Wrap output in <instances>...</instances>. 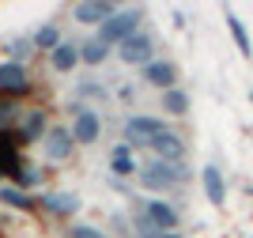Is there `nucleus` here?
<instances>
[{
  "label": "nucleus",
  "instance_id": "19",
  "mask_svg": "<svg viewBox=\"0 0 253 238\" xmlns=\"http://www.w3.org/2000/svg\"><path fill=\"white\" fill-rule=\"evenodd\" d=\"M163 110H167V114H174V117L189 114V95H185V91H178V87L163 91Z\"/></svg>",
  "mask_w": 253,
  "mask_h": 238
},
{
  "label": "nucleus",
  "instance_id": "7",
  "mask_svg": "<svg viewBox=\"0 0 253 238\" xmlns=\"http://www.w3.org/2000/svg\"><path fill=\"white\" fill-rule=\"evenodd\" d=\"M72 147H76V140H72V129H49L45 133V159L49 163H64V159L72 155Z\"/></svg>",
  "mask_w": 253,
  "mask_h": 238
},
{
  "label": "nucleus",
  "instance_id": "6",
  "mask_svg": "<svg viewBox=\"0 0 253 238\" xmlns=\"http://www.w3.org/2000/svg\"><path fill=\"white\" fill-rule=\"evenodd\" d=\"M27 91H31V76H27V68L4 61V64H0V95L11 98V95H27Z\"/></svg>",
  "mask_w": 253,
  "mask_h": 238
},
{
  "label": "nucleus",
  "instance_id": "3",
  "mask_svg": "<svg viewBox=\"0 0 253 238\" xmlns=\"http://www.w3.org/2000/svg\"><path fill=\"white\" fill-rule=\"evenodd\" d=\"M121 133H125V147L132 151V147H151L159 136L167 133V125L159 117H128Z\"/></svg>",
  "mask_w": 253,
  "mask_h": 238
},
{
  "label": "nucleus",
  "instance_id": "28",
  "mask_svg": "<svg viewBox=\"0 0 253 238\" xmlns=\"http://www.w3.org/2000/svg\"><path fill=\"white\" fill-rule=\"evenodd\" d=\"M151 238H155V235H151Z\"/></svg>",
  "mask_w": 253,
  "mask_h": 238
},
{
  "label": "nucleus",
  "instance_id": "24",
  "mask_svg": "<svg viewBox=\"0 0 253 238\" xmlns=\"http://www.w3.org/2000/svg\"><path fill=\"white\" fill-rule=\"evenodd\" d=\"M38 182H42V170H34V166H23V170H19V178H15V186H19L23 193H27L31 186H38Z\"/></svg>",
  "mask_w": 253,
  "mask_h": 238
},
{
  "label": "nucleus",
  "instance_id": "27",
  "mask_svg": "<svg viewBox=\"0 0 253 238\" xmlns=\"http://www.w3.org/2000/svg\"><path fill=\"white\" fill-rule=\"evenodd\" d=\"M250 98H253V91H250Z\"/></svg>",
  "mask_w": 253,
  "mask_h": 238
},
{
  "label": "nucleus",
  "instance_id": "16",
  "mask_svg": "<svg viewBox=\"0 0 253 238\" xmlns=\"http://www.w3.org/2000/svg\"><path fill=\"white\" fill-rule=\"evenodd\" d=\"M106 57H110V46H106L102 38H87V42H80V61L84 64H91V68H95V64H102Z\"/></svg>",
  "mask_w": 253,
  "mask_h": 238
},
{
  "label": "nucleus",
  "instance_id": "4",
  "mask_svg": "<svg viewBox=\"0 0 253 238\" xmlns=\"http://www.w3.org/2000/svg\"><path fill=\"white\" fill-rule=\"evenodd\" d=\"M151 53H155V42H151L148 34H132L128 42L117 46V57H121L125 64H151V61H155Z\"/></svg>",
  "mask_w": 253,
  "mask_h": 238
},
{
  "label": "nucleus",
  "instance_id": "8",
  "mask_svg": "<svg viewBox=\"0 0 253 238\" xmlns=\"http://www.w3.org/2000/svg\"><path fill=\"white\" fill-rule=\"evenodd\" d=\"M140 216L148 219L155 231H174L178 227V208H170L167 200H148V204L140 208Z\"/></svg>",
  "mask_w": 253,
  "mask_h": 238
},
{
  "label": "nucleus",
  "instance_id": "13",
  "mask_svg": "<svg viewBox=\"0 0 253 238\" xmlns=\"http://www.w3.org/2000/svg\"><path fill=\"white\" fill-rule=\"evenodd\" d=\"M201 182H204V193H208L211 204H223V200H227V182H223V170H219V166L208 163L201 170Z\"/></svg>",
  "mask_w": 253,
  "mask_h": 238
},
{
  "label": "nucleus",
  "instance_id": "1",
  "mask_svg": "<svg viewBox=\"0 0 253 238\" xmlns=\"http://www.w3.org/2000/svg\"><path fill=\"white\" fill-rule=\"evenodd\" d=\"M185 178H189L185 163H159V159H151L148 166H140V186L151 189V193H167V189L181 186Z\"/></svg>",
  "mask_w": 253,
  "mask_h": 238
},
{
  "label": "nucleus",
  "instance_id": "18",
  "mask_svg": "<svg viewBox=\"0 0 253 238\" xmlns=\"http://www.w3.org/2000/svg\"><path fill=\"white\" fill-rule=\"evenodd\" d=\"M0 200H4L8 208H19V212H31V208L38 204V200H34L31 193H23L19 186H4V189H0Z\"/></svg>",
  "mask_w": 253,
  "mask_h": 238
},
{
  "label": "nucleus",
  "instance_id": "2",
  "mask_svg": "<svg viewBox=\"0 0 253 238\" xmlns=\"http://www.w3.org/2000/svg\"><path fill=\"white\" fill-rule=\"evenodd\" d=\"M140 19H144V11H140V8L117 11L114 19H106V23H102L98 38H102L106 46H121V42H128L132 34H140Z\"/></svg>",
  "mask_w": 253,
  "mask_h": 238
},
{
  "label": "nucleus",
  "instance_id": "17",
  "mask_svg": "<svg viewBox=\"0 0 253 238\" xmlns=\"http://www.w3.org/2000/svg\"><path fill=\"white\" fill-rule=\"evenodd\" d=\"M19 133L27 144H34V140H45V110H31V114L23 117Z\"/></svg>",
  "mask_w": 253,
  "mask_h": 238
},
{
  "label": "nucleus",
  "instance_id": "25",
  "mask_svg": "<svg viewBox=\"0 0 253 238\" xmlns=\"http://www.w3.org/2000/svg\"><path fill=\"white\" fill-rule=\"evenodd\" d=\"M68 238H106L98 227H87V223H76L72 231H68Z\"/></svg>",
  "mask_w": 253,
  "mask_h": 238
},
{
  "label": "nucleus",
  "instance_id": "14",
  "mask_svg": "<svg viewBox=\"0 0 253 238\" xmlns=\"http://www.w3.org/2000/svg\"><path fill=\"white\" fill-rule=\"evenodd\" d=\"M49 64H53V72H72L76 64H80V46L76 42H61L49 53Z\"/></svg>",
  "mask_w": 253,
  "mask_h": 238
},
{
  "label": "nucleus",
  "instance_id": "22",
  "mask_svg": "<svg viewBox=\"0 0 253 238\" xmlns=\"http://www.w3.org/2000/svg\"><path fill=\"white\" fill-rule=\"evenodd\" d=\"M8 53H11V64H23L34 53V42L31 38H19V42H11V46H8Z\"/></svg>",
  "mask_w": 253,
  "mask_h": 238
},
{
  "label": "nucleus",
  "instance_id": "23",
  "mask_svg": "<svg viewBox=\"0 0 253 238\" xmlns=\"http://www.w3.org/2000/svg\"><path fill=\"white\" fill-rule=\"evenodd\" d=\"M15 117H19V106L0 95V129H11V121H15Z\"/></svg>",
  "mask_w": 253,
  "mask_h": 238
},
{
  "label": "nucleus",
  "instance_id": "5",
  "mask_svg": "<svg viewBox=\"0 0 253 238\" xmlns=\"http://www.w3.org/2000/svg\"><path fill=\"white\" fill-rule=\"evenodd\" d=\"M98 133H102V121H98V114L91 110V106H80L72 117V140L76 144H95Z\"/></svg>",
  "mask_w": 253,
  "mask_h": 238
},
{
  "label": "nucleus",
  "instance_id": "10",
  "mask_svg": "<svg viewBox=\"0 0 253 238\" xmlns=\"http://www.w3.org/2000/svg\"><path fill=\"white\" fill-rule=\"evenodd\" d=\"M151 151H155L159 163H185V140L178 133H170V129L151 144Z\"/></svg>",
  "mask_w": 253,
  "mask_h": 238
},
{
  "label": "nucleus",
  "instance_id": "12",
  "mask_svg": "<svg viewBox=\"0 0 253 238\" xmlns=\"http://www.w3.org/2000/svg\"><path fill=\"white\" fill-rule=\"evenodd\" d=\"M38 204L49 212V216H72V212H80V197H72V193H45V197H38Z\"/></svg>",
  "mask_w": 253,
  "mask_h": 238
},
{
  "label": "nucleus",
  "instance_id": "21",
  "mask_svg": "<svg viewBox=\"0 0 253 238\" xmlns=\"http://www.w3.org/2000/svg\"><path fill=\"white\" fill-rule=\"evenodd\" d=\"M227 27H231V38H234V46L242 49V57H250V34H246V27H242V19L234 15V11H227Z\"/></svg>",
  "mask_w": 253,
  "mask_h": 238
},
{
  "label": "nucleus",
  "instance_id": "26",
  "mask_svg": "<svg viewBox=\"0 0 253 238\" xmlns=\"http://www.w3.org/2000/svg\"><path fill=\"white\" fill-rule=\"evenodd\" d=\"M155 238H181V235H174V231H159Z\"/></svg>",
  "mask_w": 253,
  "mask_h": 238
},
{
  "label": "nucleus",
  "instance_id": "15",
  "mask_svg": "<svg viewBox=\"0 0 253 238\" xmlns=\"http://www.w3.org/2000/svg\"><path fill=\"white\" fill-rule=\"evenodd\" d=\"M110 170H114L117 178L140 174V166H136V159H132V151H128L125 144H121V147H114V151H110Z\"/></svg>",
  "mask_w": 253,
  "mask_h": 238
},
{
  "label": "nucleus",
  "instance_id": "9",
  "mask_svg": "<svg viewBox=\"0 0 253 238\" xmlns=\"http://www.w3.org/2000/svg\"><path fill=\"white\" fill-rule=\"evenodd\" d=\"M76 23H106L117 15V4L114 0H84V4H76L72 8Z\"/></svg>",
  "mask_w": 253,
  "mask_h": 238
},
{
  "label": "nucleus",
  "instance_id": "20",
  "mask_svg": "<svg viewBox=\"0 0 253 238\" xmlns=\"http://www.w3.org/2000/svg\"><path fill=\"white\" fill-rule=\"evenodd\" d=\"M34 49H45V53H53V49H57V46H61V31H57V27H53V23H45V27H42V31H38V34H34Z\"/></svg>",
  "mask_w": 253,
  "mask_h": 238
},
{
  "label": "nucleus",
  "instance_id": "11",
  "mask_svg": "<svg viewBox=\"0 0 253 238\" xmlns=\"http://www.w3.org/2000/svg\"><path fill=\"white\" fill-rule=\"evenodd\" d=\"M144 80H148L151 87L170 91V87H174V80H178V68H174L170 61H151V64H144Z\"/></svg>",
  "mask_w": 253,
  "mask_h": 238
}]
</instances>
